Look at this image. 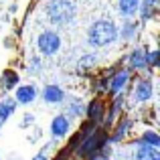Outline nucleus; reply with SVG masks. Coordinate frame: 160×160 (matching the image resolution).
I'll use <instances>...</instances> for the list:
<instances>
[{
	"mask_svg": "<svg viewBox=\"0 0 160 160\" xmlns=\"http://www.w3.org/2000/svg\"><path fill=\"white\" fill-rule=\"evenodd\" d=\"M0 124H2V122H0Z\"/></svg>",
	"mask_w": 160,
	"mask_h": 160,
	"instance_id": "27",
	"label": "nucleus"
},
{
	"mask_svg": "<svg viewBox=\"0 0 160 160\" xmlns=\"http://www.w3.org/2000/svg\"><path fill=\"white\" fill-rule=\"evenodd\" d=\"M136 35V22H126L124 28H122V37L124 39H132Z\"/></svg>",
	"mask_w": 160,
	"mask_h": 160,
	"instance_id": "20",
	"label": "nucleus"
},
{
	"mask_svg": "<svg viewBox=\"0 0 160 160\" xmlns=\"http://www.w3.org/2000/svg\"><path fill=\"white\" fill-rule=\"evenodd\" d=\"M51 132H53L55 138H63L67 132H69V118L67 116H57L53 120V124H51Z\"/></svg>",
	"mask_w": 160,
	"mask_h": 160,
	"instance_id": "6",
	"label": "nucleus"
},
{
	"mask_svg": "<svg viewBox=\"0 0 160 160\" xmlns=\"http://www.w3.org/2000/svg\"><path fill=\"white\" fill-rule=\"evenodd\" d=\"M63 98H65V93H63V89L59 85H47L43 89V99L49 103H59L63 102Z\"/></svg>",
	"mask_w": 160,
	"mask_h": 160,
	"instance_id": "8",
	"label": "nucleus"
},
{
	"mask_svg": "<svg viewBox=\"0 0 160 160\" xmlns=\"http://www.w3.org/2000/svg\"><path fill=\"white\" fill-rule=\"evenodd\" d=\"M32 160H49V154H47V148H45V150H43V152H39V154H37V156H35V158H32Z\"/></svg>",
	"mask_w": 160,
	"mask_h": 160,
	"instance_id": "25",
	"label": "nucleus"
},
{
	"mask_svg": "<svg viewBox=\"0 0 160 160\" xmlns=\"http://www.w3.org/2000/svg\"><path fill=\"white\" fill-rule=\"evenodd\" d=\"M81 113H83V106H81V102H77V99H75V102L69 106V116L75 118V116H81Z\"/></svg>",
	"mask_w": 160,
	"mask_h": 160,
	"instance_id": "21",
	"label": "nucleus"
},
{
	"mask_svg": "<svg viewBox=\"0 0 160 160\" xmlns=\"http://www.w3.org/2000/svg\"><path fill=\"white\" fill-rule=\"evenodd\" d=\"M16 109V99H2L0 102V122H6L10 118V113H14Z\"/></svg>",
	"mask_w": 160,
	"mask_h": 160,
	"instance_id": "15",
	"label": "nucleus"
},
{
	"mask_svg": "<svg viewBox=\"0 0 160 160\" xmlns=\"http://www.w3.org/2000/svg\"><path fill=\"white\" fill-rule=\"evenodd\" d=\"M122 103H124V95L116 93V99H113V103H112V109H109V112H108V116H103V120H102L106 128H109V126L113 124V120H116L118 112L122 109Z\"/></svg>",
	"mask_w": 160,
	"mask_h": 160,
	"instance_id": "9",
	"label": "nucleus"
},
{
	"mask_svg": "<svg viewBox=\"0 0 160 160\" xmlns=\"http://www.w3.org/2000/svg\"><path fill=\"white\" fill-rule=\"evenodd\" d=\"M136 160H160V152L154 146L140 144V148H138V152H136Z\"/></svg>",
	"mask_w": 160,
	"mask_h": 160,
	"instance_id": "12",
	"label": "nucleus"
},
{
	"mask_svg": "<svg viewBox=\"0 0 160 160\" xmlns=\"http://www.w3.org/2000/svg\"><path fill=\"white\" fill-rule=\"evenodd\" d=\"M47 16L53 24L63 27V24H69L75 18V6L69 0H51L47 4Z\"/></svg>",
	"mask_w": 160,
	"mask_h": 160,
	"instance_id": "2",
	"label": "nucleus"
},
{
	"mask_svg": "<svg viewBox=\"0 0 160 160\" xmlns=\"http://www.w3.org/2000/svg\"><path fill=\"white\" fill-rule=\"evenodd\" d=\"M118 35H120V31H118V27L113 22H109V20H98V22L91 24L89 32H87V41L93 47H106V45L113 43L118 39Z\"/></svg>",
	"mask_w": 160,
	"mask_h": 160,
	"instance_id": "1",
	"label": "nucleus"
},
{
	"mask_svg": "<svg viewBox=\"0 0 160 160\" xmlns=\"http://www.w3.org/2000/svg\"><path fill=\"white\" fill-rule=\"evenodd\" d=\"M65 156H67V154L63 152V154H59V156H57V160H65Z\"/></svg>",
	"mask_w": 160,
	"mask_h": 160,
	"instance_id": "26",
	"label": "nucleus"
},
{
	"mask_svg": "<svg viewBox=\"0 0 160 160\" xmlns=\"http://www.w3.org/2000/svg\"><path fill=\"white\" fill-rule=\"evenodd\" d=\"M32 122H35V118H32L31 113H27V116L22 118V128H27V126H28V124H32Z\"/></svg>",
	"mask_w": 160,
	"mask_h": 160,
	"instance_id": "24",
	"label": "nucleus"
},
{
	"mask_svg": "<svg viewBox=\"0 0 160 160\" xmlns=\"http://www.w3.org/2000/svg\"><path fill=\"white\" fill-rule=\"evenodd\" d=\"M108 132L102 128H95L91 134H87L85 138H83L81 142H79V148H77V156L81 158H89L93 156L98 150H102L103 146L108 144Z\"/></svg>",
	"mask_w": 160,
	"mask_h": 160,
	"instance_id": "3",
	"label": "nucleus"
},
{
	"mask_svg": "<svg viewBox=\"0 0 160 160\" xmlns=\"http://www.w3.org/2000/svg\"><path fill=\"white\" fill-rule=\"evenodd\" d=\"M138 8H140V2H138V0H120V12L124 16H132Z\"/></svg>",
	"mask_w": 160,
	"mask_h": 160,
	"instance_id": "16",
	"label": "nucleus"
},
{
	"mask_svg": "<svg viewBox=\"0 0 160 160\" xmlns=\"http://www.w3.org/2000/svg\"><path fill=\"white\" fill-rule=\"evenodd\" d=\"M87 116H89V122L99 124V122L103 120V103L99 102V99H93V102L87 106Z\"/></svg>",
	"mask_w": 160,
	"mask_h": 160,
	"instance_id": "11",
	"label": "nucleus"
},
{
	"mask_svg": "<svg viewBox=\"0 0 160 160\" xmlns=\"http://www.w3.org/2000/svg\"><path fill=\"white\" fill-rule=\"evenodd\" d=\"M140 144H146V146H154V148H158V146H160V138H158V134H154V132H144V134H142Z\"/></svg>",
	"mask_w": 160,
	"mask_h": 160,
	"instance_id": "18",
	"label": "nucleus"
},
{
	"mask_svg": "<svg viewBox=\"0 0 160 160\" xmlns=\"http://www.w3.org/2000/svg\"><path fill=\"white\" fill-rule=\"evenodd\" d=\"M130 65H132L134 69H142V67H146V51H142V49L134 51L132 55H130Z\"/></svg>",
	"mask_w": 160,
	"mask_h": 160,
	"instance_id": "17",
	"label": "nucleus"
},
{
	"mask_svg": "<svg viewBox=\"0 0 160 160\" xmlns=\"http://www.w3.org/2000/svg\"><path fill=\"white\" fill-rule=\"evenodd\" d=\"M158 61H160V53L158 51H152V53H146V65H152V67H156L158 65Z\"/></svg>",
	"mask_w": 160,
	"mask_h": 160,
	"instance_id": "22",
	"label": "nucleus"
},
{
	"mask_svg": "<svg viewBox=\"0 0 160 160\" xmlns=\"http://www.w3.org/2000/svg\"><path fill=\"white\" fill-rule=\"evenodd\" d=\"M128 79H130V71L128 69H122V71H118V73H113L112 75V83H109V91H112L113 95L120 93V91L124 89V85L128 83Z\"/></svg>",
	"mask_w": 160,
	"mask_h": 160,
	"instance_id": "5",
	"label": "nucleus"
},
{
	"mask_svg": "<svg viewBox=\"0 0 160 160\" xmlns=\"http://www.w3.org/2000/svg\"><path fill=\"white\" fill-rule=\"evenodd\" d=\"M154 6H156V0H144V4H142V18H150L154 14Z\"/></svg>",
	"mask_w": 160,
	"mask_h": 160,
	"instance_id": "19",
	"label": "nucleus"
},
{
	"mask_svg": "<svg viewBox=\"0 0 160 160\" xmlns=\"http://www.w3.org/2000/svg\"><path fill=\"white\" fill-rule=\"evenodd\" d=\"M130 128H132V120H130V118H124V120L118 124V128H116V132L112 134V138H108V142H120Z\"/></svg>",
	"mask_w": 160,
	"mask_h": 160,
	"instance_id": "13",
	"label": "nucleus"
},
{
	"mask_svg": "<svg viewBox=\"0 0 160 160\" xmlns=\"http://www.w3.org/2000/svg\"><path fill=\"white\" fill-rule=\"evenodd\" d=\"M37 45H39V51L43 53V55H55V53L59 51V47H61V39H59L57 32L45 31V32H41Z\"/></svg>",
	"mask_w": 160,
	"mask_h": 160,
	"instance_id": "4",
	"label": "nucleus"
},
{
	"mask_svg": "<svg viewBox=\"0 0 160 160\" xmlns=\"http://www.w3.org/2000/svg\"><path fill=\"white\" fill-rule=\"evenodd\" d=\"M18 83V75H16V71H4L2 73V77H0V87H2L4 91H8V89H14V85Z\"/></svg>",
	"mask_w": 160,
	"mask_h": 160,
	"instance_id": "14",
	"label": "nucleus"
},
{
	"mask_svg": "<svg viewBox=\"0 0 160 160\" xmlns=\"http://www.w3.org/2000/svg\"><path fill=\"white\" fill-rule=\"evenodd\" d=\"M152 98V83L148 79H140L136 85V99L138 102H148Z\"/></svg>",
	"mask_w": 160,
	"mask_h": 160,
	"instance_id": "10",
	"label": "nucleus"
},
{
	"mask_svg": "<svg viewBox=\"0 0 160 160\" xmlns=\"http://www.w3.org/2000/svg\"><path fill=\"white\" fill-rule=\"evenodd\" d=\"M37 98V87L35 85H22L16 89V102L18 103H31Z\"/></svg>",
	"mask_w": 160,
	"mask_h": 160,
	"instance_id": "7",
	"label": "nucleus"
},
{
	"mask_svg": "<svg viewBox=\"0 0 160 160\" xmlns=\"http://www.w3.org/2000/svg\"><path fill=\"white\" fill-rule=\"evenodd\" d=\"M91 160H109V156H108V152H106V150H98V152H95L93 154V156H89Z\"/></svg>",
	"mask_w": 160,
	"mask_h": 160,
	"instance_id": "23",
	"label": "nucleus"
}]
</instances>
